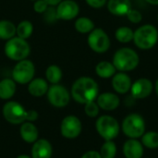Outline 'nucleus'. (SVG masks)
Returning a JSON list of instances; mask_svg holds the SVG:
<instances>
[{"instance_id": "1", "label": "nucleus", "mask_w": 158, "mask_h": 158, "mask_svg": "<svg viewBox=\"0 0 158 158\" xmlns=\"http://www.w3.org/2000/svg\"><path fill=\"white\" fill-rule=\"evenodd\" d=\"M98 84L90 77L78 79L71 87V96L79 104H87L94 101L98 96Z\"/></svg>"}, {"instance_id": "2", "label": "nucleus", "mask_w": 158, "mask_h": 158, "mask_svg": "<svg viewBox=\"0 0 158 158\" xmlns=\"http://www.w3.org/2000/svg\"><path fill=\"white\" fill-rule=\"evenodd\" d=\"M112 63L117 70L127 72L131 71L138 67L140 57L137 52L133 49L130 47H122L114 54Z\"/></svg>"}, {"instance_id": "3", "label": "nucleus", "mask_w": 158, "mask_h": 158, "mask_svg": "<svg viewBox=\"0 0 158 158\" xmlns=\"http://www.w3.org/2000/svg\"><path fill=\"white\" fill-rule=\"evenodd\" d=\"M134 44L142 50L153 48L158 41L157 29L151 24H144L139 27L133 34Z\"/></svg>"}, {"instance_id": "4", "label": "nucleus", "mask_w": 158, "mask_h": 158, "mask_svg": "<svg viewBox=\"0 0 158 158\" xmlns=\"http://www.w3.org/2000/svg\"><path fill=\"white\" fill-rule=\"evenodd\" d=\"M30 45L28 43L19 37H13L7 40L5 45V54L7 57L15 61L25 59L30 55Z\"/></svg>"}, {"instance_id": "5", "label": "nucleus", "mask_w": 158, "mask_h": 158, "mask_svg": "<svg viewBox=\"0 0 158 158\" xmlns=\"http://www.w3.org/2000/svg\"><path fill=\"white\" fill-rule=\"evenodd\" d=\"M3 116L8 123L13 125L29 121V111H26L19 103L15 101H9L4 105Z\"/></svg>"}, {"instance_id": "6", "label": "nucleus", "mask_w": 158, "mask_h": 158, "mask_svg": "<svg viewBox=\"0 0 158 158\" xmlns=\"http://www.w3.org/2000/svg\"><path fill=\"white\" fill-rule=\"evenodd\" d=\"M122 131L130 139L142 137L145 131V122L139 114H131L127 116L122 123Z\"/></svg>"}, {"instance_id": "7", "label": "nucleus", "mask_w": 158, "mask_h": 158, "mask_svg": "<svg viewBox=\"0 0 158 158\" xmlns=\"http://www.w3.org/2000/svg\"><path fill=\"white\" fill-rule=\"evenodd\" d=\"M98 134L106 141H113L119 133V124L111 116H101L95 123Z\"/></svg>"}, {"instance_id": "8", "label": "nucleus", "mask_w": 158, "mask_h": 158, "mask_svg": "<svg viewBox=\"0 0 158 158\" xmlns=\"http://www.w3.org/2000/svg\"><path fill=\"white\" fill-rule=\"evenodd\" d=\"M90 48L98 54L106 53L110 47V39L107 33L100 28L94 29L88 36Z\"/></svg>"}, {"instance_id": "9", "label": "nucleus", "mask_w": 158, "mask_h": 158, "mask_svg": "<svg viewBox=\"0 0 158 158\" xmlns=\"http://www.w3.org/2000/svg\"><path fill=\"white\" fill-rule=\"evenodd\" d=\"M34 72L35 69L32 62L23 59L19 61V63L15 66L12 71V77L14 81L20 84H26L32 80Z\"/></svg>"}, {"instance_id": "10", "label": "nucleus", "mask_w": 158, "mask_h": 158, "mask_svg": "<svg viewBox=\"0 0 158 158\" xmlns=\"http://www.w3.org/2000/svg\"><path fill=\"white\" fill-rule=\"evenodd\" d=\"M46 94L49 103L55 107L66 106L70 99L69 91L64 86L59 84H53L48 88Z\"/></svg>"}, {"instance_id": "11", "label": "nucleus", "mask_w": 158, "mask_h": 158, "mask_svg": "<svg viewBox=\"0 0 158 158\" xmlns=\"http://www.w3.org/2000/svg\"><path fill=\"white\" fill-rule=\"evenodd\" d=\"M82 130V125L79 118L76 116H67L63 118L60 125V131L64 138L66 139H75L77 138Z\"/></svg>"}, {"instance_id": "12", "label": "nucleus", "mask_w": 158, "mask_h": 158, "mask_svg": "<svg viewBox=\"0 0 158 158\" xmlns=\"http://www.w3.org/2000/svg\"><path fill=\"white\" fill-rule=\"evenodd\" d=\"M79 12H80V7L78 4L72 0L61 1L56 9V18L64 20H70L76 18Z\"/></svg>"}, {"instance_id": "13", "label": "nucleus", "mask_w": 158, "mask_h": 158, "mask_svg": "<svg viewBox=\"0 0 158 158\" xmlns=\"http://www.w3.org/2000/svg\"><path fill=\"white\" fill-rule=\"evenodd\" d=\"M154 89V85L149 79L141 78L135 81L131 87V96L134 99H143L148 97Z\"/></svg>"}, {"instance_id": "14", "label": "nucleus", "mask_w": 158, "mask_h": 158, "mask_svg": "<svg viewBox=\"0 0 158 158\" xmlns=\"http://www.w3.org/2000/svg\"><path fill=\"white\" fill-rule=\"evenodd\" d=\"M131 79L126 72L119 71L112 77V87L118 94H127L131 91Z\"/></svg>"}, {"instance_id": "15", "label": "nucleus", "mask_w": 158, "mask_h": 158, "mask_svg": "<svg viewBox=\"0 0 158 158\" xmlns=\"http://www.w3.org/2000/svg\"><path fill=\"white\" fill-rule=\"evenodd\" d=\"M53 155V147L49 141L39 139L33 143L31 148V158H51Z\"/></svg>"}, {"instance_id": "16", "label": "nucleus", "mask_w": 158, "mask_h": 158, "mask_svg": "<svg viewBox=\"0 0 158 158\" xmlns=\"http://www.w3.org/2000/svg\"><path fill=\"white\" fill-rule=\"evenodd\" d=\"M96 103L101 109L112 111L118 107L120 100L119 97L113 93H104L97 96Z\"/></svg>"}, {"instance_id": "17", "label": "nucleus", "mask_w": 158, "mask_h": 158, "mask_svg": "<svg viewBox=\"0 0 158 158\" xmlns=\"http://www.w3.org/2000/svg\"><path fill=\"white\" fill-rule=\"evenodd\" d=\"M107 9L114 16H126L131 9V0H108Z\"/></svg>"}, {"instance_id": "18", "label": "nucleus", "mask_w": 158, "mask_h": 158, "mask_svg": "<svg viewBox=\"0 0 158 158\" xmlns=\"http://www.w3.org/2000/svg\"><path fill=\"white\" fill-rule=\"evenodd\" d=\"M123 153L126 158H142L143 155V145L137 139H130L124 143Z\"/></svg>"}, {"instance_id": "19", "label": "nucleus", "mask_w": 158, "mask_h": 158, "mask_svg": "<svg viewBox=\"0 0 158 158\" xmlns=\"http://www.w3.org/2000/svg\"><path fill=\"white\" fill-rule=\"evenodd\" d=\"M19 134L21 139L28 143H33L38 140L39 132L37 127L30 121L23 122L19 129Z\"/></svg>"}, {"instance_id": "20", "label": "nucleus", "mask_w": 158, "mask_h": 158, "mask_svg": "<svg viewBox=\"0 0 158 158\" xmlns=\"http://www.w3.org/2000/svg\"><path fill=\"white\" fill-rule=\"evenodd\" d=\"M48 88H49L48 84L44 79L37 78V79L31 80L29 82L28 91H29L30 94H31L32 96L41 97L47 93Z\"/></svg>"}, {"instance_id": "21", "label": "nucleus", "mask_w": 158, "mask_h": 158, "mask_svg": "<svg viewBox=\"0 0 158 158\" xmlns=\"http://www.w3.org/2000/svg\"><path fill=\"white\" fill-rule=\"evenodd\" d=\"M16 92V83L14 80L4 79L0 81V98L3 100L10 99Z\"/></svg>"}, {"instance_id": "22", "label": "nucleus", "mask_w": 158, "mask_h": 158, "mask_svg": "<svg viewBox=\"0 0 158 158\" xmlns=\"http://www.w3.org/2000/svg\"><path fill=\"white\" fill-rule=\"evenodd\" d=\"M116 68L113 63L108 61H101L95 67L96 74L103 79H108L113 77L116 74Z\"/></svg>"}, {"instance_id": "23", "label": "nucleus", "mask_w": 158, "mask_h": 158, "mask_svg": "<svg viewBox=\"0 0 158 158\" xmlns=\"http://www.w3.org/2000/svg\"><path fill=\"white\" fill-rule=\"evenodd\" d=\"M17 32V27L9 20L0 21V39L9 40L14 37Z\"/></svg>"}, {"instance_id": "24", "label": "nucleus", "mask_w": 158, "mask_h": 158, "mask_svg": "<svg viewBox=\"0 0 158 158\" xmlns=\"http://www.w3.org/2000/svg\"><path fill=\"white\" fill-rule=\"evenodd\" d=\"M133 34L134 31L127 26L119 27L115 31V37L116 39L122 44H128L131 41L133 40Z\"/></svg>"}, {"instance_id": "25", "label": "nucleus", "mask_w": 158, "mask_h": 158, "mask_svg": "<svg viewBox=\"0 0 158 158\" xmlns=\"http://www.w3.org/2000/svg\"><path fill=\"white\" fill-rule=\"evenodd\" d=\"M75 29L81 33H90L94 29V23L89 18L81 17L76 20Z\"/></svg>"}, {"instance_id": "26", "label": "nucleus", "mask_w": 158, "mask_h": 158, "mask_svg": "<svg viewBox=\"0 0 158 158\" xmlns=\"http://www.w3.org/2000/svg\"><path fill=\"white\" fill-rule=\"evenodd\" d=\"M46 79L52 84H57L62 78V71L59 67L56 65H51L46 69L45 71Z\"/></svg>"}, {"instance_id": "27", "label": "nucleus", "mask_w": 158, "mask_h": 158, "mask_svg": "<svg viewBox=\"0 0 158 158\" xmlns=\"http://www.w3.org/2000/svg\"><path fill=\"white\" fill-rule=\"evenodd\" d=\"M32 31H33L32 24L28 20H23V21L19 22V24L18 25L16 33L18 34V37L26 40L31 35Z\"/></svg>"}, {"instance_id": "28", "label": "nucleus", "mask_w": 158, "mask_h": 158, "mask_svg": "<svg viewBox=\"0 0 158 158\" xmlns=\"http://www.w3.org/2000/svg\"><path fill=\"white\" fill-rule=\"evenodd\" d=\"M142 144L149 149L158 148V133L149 131L142 136Z\"/></svg>"}, {"instance_id": "29", "label": "nucleus", "mask_w": 158, "mask_h": 158, "mask_svg": "<svg viewBox=\"0 0 158 158\" xmlns=\"http://www.w3.org/2000/svg\"><path fill=\"white\" fill-rule=\"evenodd\" d=\"M102 158H115L117 155V146L113 141H106L100 150Z\"/></svg>"}, {"instance_id": "30", "label": "nucleus", "mask_w": 158, "mask_h": 158, "mask_svg": "<svg viewBox=\"0 0 158 158\" xmlns=\"http://www.w3.org/2000/svg\"><path fill=\"white\" fill-rule=\"evenodd\" d=\"M99 109H100V107L98 106L97 103H95L94 101H92V102H89V103L85 104L84 112L88 117L95 118L99 114Z\"/></svg>"}, {"instance_id": "31", "label": "nucleus", "mask_w": 158, "mask_h": 158, "mask_svg": "<svg viewBox=\"0 0 158 158\" xmlns=\"http://www.w3.org/2000/svg\"><path fill=\"white\" fill-rule=\"evenodd\" d=\"M127 18L131 22V23H134V24H137V23H140L142 20H143V15L142 13L139 11V10H136V9H131L128 13H127Z\"/></svg>"}, {"instance_id": "32", "label": "nucleus", "mask_w": 158, "mask_h": 158, "mask_svg": "<svg viewBox=\"0 0 158 158\" xmlns=\"http://www.w3.org/2000/svg\"><path fill=\"white\" fill-rule=\"evenodd\" d=\"M48 6L49 5L45 2V0H36L34 5H33V8L36 12L43 13V12H45L47 10Z\"/></svg>"}, {"instance_id": "33", "label": "nucleus", "mask_w": 158, "mask_h": 158, "mask_svg": "<svg viewBox=\"0 0 158 158\" xmlns=\"http://www.w3.org/2000/svg\"><path fill=\"white\" fill-rule=\"evenodd\" d=\"M85 1L91 7L94 8H101L107 2V0H85Z\"/></svg>"}, {"instance_id": "34", "label": "nucleus", "mask_w": 158, "mask_h": 158, "mask_svg": "<svg viewBox=\"0 0 158 158\" xmlns=\"http://www.w3.org/2000/svg\"><path fill=\"white\" fill-rule=\"evenodd\" d=\"M81 158H102L101 156V155H100V153L99 152H97V151H88V152H86Z\"/></svg>"}, {"instance_id": "35", "label": "nucleus", "mask_w": 158, "mask_h": 158, "mask_svg": "<svg viewBox=\"0 0 158 158\" xmlns=\"http://www.w3.org/2000/svg\"><path fill=\"white\" fill-rule=\"evenodd\" d=\"M62 0H45V2L49 5V6H56L58 5Z\"/></svg>"}, {"instance_id": "36", "label": "nucleus", "mask_w": 158, "mask_h": 158, "mask_svg": "<svg viewBox=\"0 0 158 158\" xmlns=\"http://www.w3.org/2000/svg\"><path fill=\"white\" fill-rule=\"evenodd\" d=\"M145 2L153 6H158V0H145Z\"/></svg>"}, {"instance_id": "37", "label": "nucleus", "mask_w": 158, "mask_h": 158, "mask_svg": "<svg viewBox=\"0 0 158 158\" xmlns=\"http://www.w3.org/2000/svg\"><path fill=\"white\" fill-rule=\"evenodd\" d=\"M155 89H156V95H157V97H158V79L156 80V81Z\"/></svg>"}, {"instance_id": "38", "label": "nucleus", "mask_w": 158, "mask_h": 158, "mask_svg": "<svg viewBox=\"0 0 158 158\" xmlns=\"http://www.w3.org/2000/svg\"><path fill=\"white\" fill-rule=\"evenodd\" d=\"M17 158H31V156H29L27 155H20V156H19Z\"/></svg>"}, {"instance_id": "39", "label": "nucleus", "mask_w": 158, "mask_h": 158, "mask_svg": "<svg viewBox=\"0 0 158 158\" xmlns=\"http://www.w3.org/2000/svg\"><path fill=\"white\" fill-rule=\"evenodd\" d=\"M157 20H158V15H157Z\"/></svg>"}]
</instances>
